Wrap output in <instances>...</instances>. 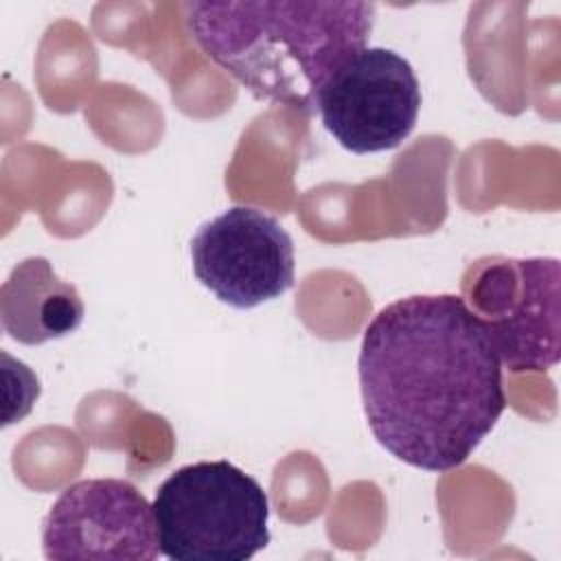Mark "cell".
Segmentation results:
<instances>
[{
  "instance_id": "cell-1",
  "label": "cell",
  "mask_w": 561,
  "mask_h": 561,
  "mask_svg": "<svg viewBox=\"0 0 561 561\" xmlns=\"http://www.w3.org/2000/svg\"><path fill=\"white\" fill-rule=\"evenodd\" d=\"M357 368L373 436L423 471L460 467L506 408L491 331L462 296L386 305L364 329Z\"/></svg>"
},
{
  "instance_id": "cell-2",
  "label": "cell",
  "mask_w": 561,
  "mask_h": 561,
  "mask_svg": "<svg viewBox=\"0 0 561 561\" xmlns=\"http://www.w3.org/2000/svg\"><path fill=\"white\" fill-rule=\"evenodd\" d=\"M199 48L259 101L302 114L331 75L366 48L377 7L370 2H186Z\"/></svg>"
},
{
  "instance_id": "cell-3",
  "label": "cell",
  "mask_w": 561,
  "mask_h": 561,
  "mask_svg": "<svg viewBox=\"0 0 561 561\" xmlns=\"http://www.w3.org/2000/svg\"><path fill=\"white\" fill-rule=\"evenodd\" d=\"M160 550L178 561H245L270 543L265 489L228 460L175 469L156 491Z\"/></svg>"
},
{
  "instance_id": "cell-4",
  "label": "cell",
  "mask_w": 561,
  "mask_h": 561,
  "mask_svg": "<svg viewBox=\"0 0 561 561\" xmlns=\"http://www.w3.org/2000/svg\"><path fill=\"white\" fill-rule=\"evenodd\" d=\"M316 110L324 129L353 153L399 147L414 129L421 85L405 57L383 46H366L324 83Z\"/></svg>"
},
{
  "instance_id": "cell-5",
  "label": "cell",
  "mask_w": 561,
  "mask_h": 561,
  "mask_svg": "<svg viewBox=\"0 0 561 561\" xmlns=\"http://www.w3.org/2000/svg\"><path fill=\"white\" fill-rule=\"evenodd\" d=\"M195 278L217 300L252 309L294 287V241L261 208L232 206L202 224L191 239Z\"/></svg>"
},
{
  "instance_id": "cell-6",
  "label": "cell",
  "mask_w": 561,
  "mask_h": 561,
  "mask_svg": "<svg viewBox=\"0 0 561 561\" xmlns=\"http://www.w3.org/2000/svg\"><path fill=\"white\" fill-rule=\"evenodd\" d=\"M559 280L557 259H504L476 272L469 296L491 331L502 368L543 373L557 366Z\"/></svg>"
},
{
  "instance_id": "cell-7",
  "label": "cell",
  "mask_w": 561,
  "mask_h": 561,
  "mask_svg": "<svg viewBox=\"0 0 561 561\" xmlns=\"http://www.w3.org/2000/svg\"><path fill=\"white\" fill-rule=\"evenodd\" d=\"M46 559H158L153 506L127 480L88 478L61 491L42 526Z\"/></svg>"
},
{
  "instance_id": "cell-8",
  "label": "cell",
  "mask_w": 561,
  "mask_h": 561,
  "mask_svg": "<svg viewBox=\"0 0 561 561\" xmlns=\"http://www.w3.org/2000/svg\"><path fill=\"white\" fill-rule=\"evenodd\" d=\"M85 316L72 283L61 280L50 261L28 256L18 263L0 289V320L20 344H44L75 333Z\"/></svg>"
}]
</instances>
